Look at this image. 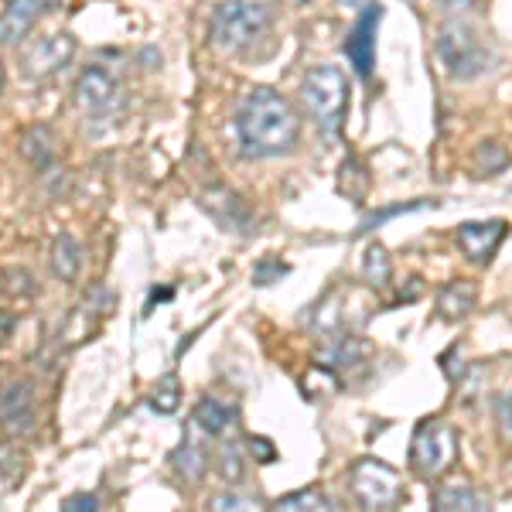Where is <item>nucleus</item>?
<instances>
[{"instance_id":"nucleus-9","label":"nucleus","mask_w":512,"mask_h":512,"mask_svg":"<svg viewBox=\"0 0 512 512\" xmlns=\"http://www.w3.org/2000/svg\"><path fill=\"white\" fill-rule=\"evenodd\" d=\"M38 424V400L35 386L28 379H14L4 393H0V427L7 437H28Z\"/></svg>"},{"instance_id":"nucleus-35","label":"nucleus","mask_w":512,"mask_h":512,"mask_svg":"<svg viewBox=\"0 0 512 512\" xmlns=\"http://www.w3.org/2000/svg\"><path fill=\"white\" fill-rule=\"evenodd\" d=\"M349 4H362V0H349Z\"/></svg>"},{"instance_id":"nucleus-3","label":"nucleus","mask_w":512,"mask_h":512,"mask_svg":"<svg viewBox=\"0 0 512 512\" xmlns=\"http://www.w3.org/2000/svg\"><path fill=\"white\" fill-rule=\"evenodd\" d=\"M301 103L308 117L318 123L325 137H335L342 130L345 106H349V82L338 65H315L301 82Z\"/></svg>"},{"instance_id":"nucleus-10","label":"nucleus","mask_w":512,"mask_h":512,"mask_svg":"<svg viewBox=\"0 0 512 512\" xmlns=\"http://www.w3.org/2000/svg\"><path fill=\"white\" fill-rule=\"evenodd\" d=\"M383 21V7L379 4H366L362 14L355 18L349 38H345V55H349V65L359 72L362 79H369L376 62V28Z\"/></svg>"},{"instance_id":"nucleus-25","label":"nucleus","mask_w":512,"mask_h":512,"mask_svg":"<svg viewBox=\"0 0 512 512\" xmlns=\"http://www.w3.org/2000/svg\"><path fill=\"white\" fill-rule=\"evenodd\" d=\"M246 448H239V444H222L219 448V472L226 482H243L246 475V461H243Z\"/></svg>"},{"instance_id":"nucleus-32","label":"nucleus","mask_w":512,"mask_h":512,"mask_svg":"<svg viewBox=\"0 0 512 512\" xmlns=\"http://www.w3.org/2000/svg\"><path fill=\"white\" fill-rule=\"evenodd\" d=\"M468 4H472V0H444V7H448V11H465Z\"/></svg>"},{"instance_id":"nucleus-5","label":"nucleus","mask_w":512,"mask_h":512,"mask_svg":"<svg viewBox=\"0 0 512 512\" xmlns=\"http://www.w3.org/2000/svg\"><path fill=\"white\" fill-rule=\"evenodd\" d=\"M458 458V434L451 424H444L441 417L420 420L414 441H410V468L420 478H434L441 472H448Z\"/></svg>"},{"instance_id":"nucleus-34","label":"nucleus","mask_w":512,"mask_h":512,"mask_svg":"<svg viewBox=\"0 0 512 512\" xmlns=\"http://www.w3.org/2000/svg\"><path fill=\"white\" fill-rule=\"evenodd\" d=\"M62 0H41V7H59Z\"/></svg>"},{"instance_id":"nucleus-27","label":"nucleus","mask_w":512,"mask_h":512,"mask_svg":"<svg viewBox=\"0 0 512 512\" xmlns=\"http://www.w3.org/2000/svg\"><path fill=\"white\" fill-rule=\"evenodd\" d=\"M62 512H99V499L93 492H76L62 502Z\"/></svg>"},{"instance_id":"nucleus-12","label":"nucleus","mask_w":512,"mask_h":512,"mask_svg":"<svg viewBox=\"0 0 512 512\" xmlns=\"http://www.w3.org/2000/svg\"><path fill=\"white\" fill-rule=\"evenodd\" d=\"M458 250L468 256L472 263H489L495 250H499V243L506 239V222L502 219H489V222H465V226H458Z\"/></svg>"},{"instance_id":"nucleus-4","label":"nucleus","mask_w":512,"mask_h":512,"mask_svg":"<svg viewBox=\"0 0 512 512\" xmlns=\"http://www.w3.org/2000/svg\"><path fill=\"white\" fill-rule=\"evenodd\" d=\"M349 492L362 509L390 512L403 502V482L386 461L359 458L349 472Z\"/></svg>"},{"instance_id":"nucleus-26","label":"nucleus","mask_w":512,"mask_h":512,"mask_svg":"<svg viewBox=\"0 0 512 512\" xmlns=\"http://www.w3.org/2000/svg\"><path fill=\"white\" fill-rule=\"evenodd\" d=\"M246 451L253 454L260 465H267V461H277V451H274V441H267V437L260 434H250L246 437Z\"/></svg>"},{"instance_id":"nucleus-33","label":"nucleus","mask_w":512,"mask_h":512,"mask_svg":"<svg viewBox=\"0 0 512 512\" xmlns=\"http://www.w3.org/2000/svg\"><path fill=\"white\" fill-rule=\"evenodd\" d=\"M4 82H7V76H4V62H0V93H4Z\"/></svg>"},{"instance_id":"nucleus-17","label":"nucleus","mask_w":512,"mask_h":512,"mask_svg":"<svg viewBox=\"0 0 512 512\" xmlns=\"http://www.w3.org/2000/svg\"><path fill=\"white\" fill-rule=\"evenodd\" d=\"M478 291L472 280H451L437 291V311H441L444 321H461L475 311Z\"/></svg>"},{"instance_id":"nucleus-11","label":"nucleus","mask_w":512,"mask_h":512,"mask_svg":"<svg viewBox=\"0 0 512 512\" xmlns=\"http://www.w3.org/2000/svg\"><path fill=\"white\" fill-rule=\"evenodd\" d=\"M369 359H373V345L352 332H338L321 345V366L332 369V373L355 376L369 366Z\"/></svg>"},{"instance_id":"nucleus-14","label":"nucleus","mask_w":512,"mask_h":512,"mask_svg":"<svg viewBox=\"0 0 512 512\" xmlns=\"http://www.w3.org/2000/svg\"><path fill=\"white\" fill-rule=\"evenodd\" d=\"M171 465H175V472L185 478V482H202L205 475H209V465H212V454L209 448H202V441H198V427L192 424V431L181 437V444L171 454Z\"/></svg>"},{"instance_id":"nucleus-22","label":"nucleus","mask_w":512,"mask_h":512,"mask_svg":"<svg viewBox=\"0 0 512 512\" xmlns=\"http://www.w3.org/2000/svg\"><path fill=\"white\" fill-rule=\"evenodd\" d=\"M209 512H267V509H263V502L256 499V495L229 489V492L212 495V499H209Z\"/></svg>"},{"instance_id":"nucleus-30","label":"nucleus","mask_w":512,"mask_h":512,"mask_svg":"<svg viewBox=\"0 0 512 512\" xmlns=\"http://www.w3.org/2000/svg\"><path fill=\"white\" fill-rule=\"evenodd\" d=\"M499 420H502V431H506L512 437V390L502 396V403H499Z\"/></svg>"},{"instance_id":"nucleus-15","label":"nucleus","mask_w":512,"mask_h":512,"mask_svg":"<svg viewBox=\"0 0 512 512\" xmlns=\"http://www.w3.org/2000/svg\"><path fill=\"white\" fill-rule=\"evenodd\" d=\"M192 424L198 427V434H205L209 441H222V437H229L236 431L239 414H236V407H226V403H219V400H202L192 414Z\"/></svg>"},{"instance_id":"nucleus-19","label":"nucleus","mask_w":512,"mask_h":512,"mask_svg":"<svg viewBox=\"0 0 512 512\" xmlns=\"http://www.w3.org/2000/svg\"><path fill=\"white\" fill-rule=\"evenodd\" d=\"M21 154L24 161L31 164V168L38 171H48L55 164V154H59V147H55V134L48 127H31L24 130L21 137Z\"/></svg>"},{"instance_id":"nucleus-29","label":"nucleus","mask_w":512,"mask_h":512,"mask_svg":"<svg viewBox=\"0 0 512 512\" xmlns=\"http://www.w3.org/2000/svg\"><path fill=\"white\" fill-rule=\"evenodd\" d=\"M287 274V267H284V263H270V267H267V263H260V267H256V287H267V284H274V280L277 277H284Z\"/></svg>"},{"instance_id":"nucleus-2","label":"nucleus","mask_w":512,"mask_h":512,"mask_svg":"<svg viewBox=\"0 0 512 512\" xmlns=\"http://www.w3.org/2000/svg\"><path fill=\"white\" fill-rule=\"evenodd\" d=\"M274 21L277 0H222L209 18V38L226 52H239L267 35Z\"/></svg>"},{"instance_id":"nucleus-7","label":"nucleus","mask_w":512,"mask_h":512,"mask_svg":"<svg viewBox=\"0 0 512 512\" xmlns=\"http://www.w3.org/2000/svg\"><path fill=\"white\" fill-rule=\"evenodd\" d=\"M72 99H76V106L86 113V120H113L123 103L117 79L106 69H99V65H86V69L79 72Z\"/></svg>"},{"instance_id":"nucleus-21","label":"nucleus","mask_w":512,"mask_h":512,"mask_svg":"<svg viewBox=\"0 0 512 512\" xmlns=\"http://www.w3.org/2000/svg\"><path fill=\"white\" fill-rule=\"evenodd\" d=\"M390 274H393L390 253H386L383 243H373L366 256H362V277H366L369 287H386L390 284Z\"/></svg>"},{"instance_id":"nucleus-20","label":"nucleus","mask_w":512,"mask_h":512,"mask_svg":"<svg viewBox=\"0 0 512 512\" xmlns=\"http://www.w3.org/2000/svg\"><path fill=\"white\" fill-rule=\"evenodd\" d=\"M270 512H335L332 499L318 489H301V492H291L284 495L280 502H274Z\"/></svg>"},{"instance_id":"nucleus-28","label":"nucleus","mask_w":512,"mask_h":512,"mask_svg":"<svg viewBox=\"0 0 512 512\" xmlns=\"http://www.w3.org/2000/svg\"><path fill=\"white\" fill-rule=\"evenodd\" d=\"M478 164H485V171H495L506 164V154H502L499 144H482V151H478Z\"/></svg>"},{"instance_id":"nucleus-16","label":"nucleus","mask_w":512,"mask_h":512,"mask_svg":"<svg viewBox=\"0 0 512 512\" xmlns=\"http://www.w3.org/2000/svg\"><path fill=\"white\" fill-rule=\"evenodd\" d=\"M434 512H489V499L468 482H444L434 492Z\"/></svg>"},{"instance_id":"nucleus-13","label":"nucleus","mask_w":512,"mask_h":512,"mask_svg":"<svg viewBox=\"0 0 512 512\" xmlns=\"http://www.w3.org/2000/svg\"><path fill=\"white\" fill-rule=\"evenodd\" d=\"M41 11H45L41 0H7V7L0 11V45H18L21 38H28Z\"/></svg>"},{"instance_id":"nucleus-31","label":"nucleus","mask_w":512,"mask_h":512,"mask_svg":"<svg viewBox=\"0 0 512 512\" xmlns=\"http://www.w3.org/2000/svg\"><path fill=\"white\" fill-rule=\"evenodd\" d=\"M14 328H18V318L11 311H0V342H7L14 335Z\"/></svg>"},{"instance_id":"nucleus-18","label":"nucleus","mask_w":512,"mask_h":512,"mask_svg":"<svg viewBox=\"0 0 512 512\" xmlns=\"http://www.w3.org/2000/svg\"><path fill=\"white\" fill-rule=\"evenodd\" d=\"M82 267H86V250H82V243L76 236L62 233L52 246V274L65 280V284H76L82 277Z\"/></svg>"},{"instance_id":"nucleus-8","label":"nucleus","mask_w":512,"mask_h":512,"mask_svg":"<svg viewBox=\"0 0 512 512\" xmlns=\"http://www.w3.org/2000/svg\"><path fill=\"white\" fill-rule=\"evenodd\" d=\"M72 59H76V38L59 31V35L31 41L21 52V69L28 79H48L55 72H62Z\"/></svg>"},{"instance_id":"nucleus-6","label":"nucleus","mask_w":512,"mask_h":512,"mask_svg":"<svg viewBox=\"0 0 512 512\" xmlns=\"http://www.w3.org/2000/svg\"><path fill=\"white\" fill-rule=\"evenodd\" d=\"M437 55L451 79H475L492 65V52L468 24H448L437 38Z\"/></svg>"},{"instance_id":"nucleus-23","label":"nucleus","mask_w":512,"mask_h":512,"mask_svg":"<svg viewBox=\"0 0 512 512\" xmlns=\"http://www.w3.org/2000/svg\"><path fill=\"white\" fill-rule=\"evenodd\" d=\"M181 403V383L175 373L161 376L158 383L151 386V410H158V414H175Z\"/></svg>"},{"instance_id":"nucleus-24","label":"nucleus","mask_w":512,"mask_h":512,"mask_svg":"<svg viewBox=\"0 0 512 512\" xmlns=\"http://www.w3.org/2000/svg\"><path fill=\"white\" fill-rule=\"evenodd\" d=\"M21 454L11 448V444H0V495H7L11 489H18L21 482Z\"/></svg>"},{"instance_id":"nucleus-1","label":"nucleus","mask_w":512,"mask_h":512,"mask_svg":"<svg viewBox=\"0 0 512 512\" xmlns=\"http://www.w3.org/2000/svg\"><path fill=\"white\" fill-rule=\"evenodd\" d=\"M236 144L246 158H284L297 147L301 140V120H297L294 106L287 103L277 89H253L246 93V99L239 103L236 120Z\"/></svg>"}]
</instances>
